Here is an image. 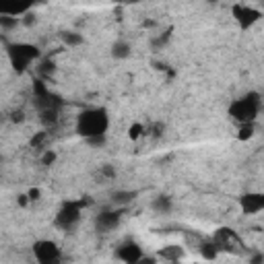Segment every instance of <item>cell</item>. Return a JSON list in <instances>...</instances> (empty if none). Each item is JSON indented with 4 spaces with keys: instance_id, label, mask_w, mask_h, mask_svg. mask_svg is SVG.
Segmentation results:
<instances>
[{
    "instance_id": "2e32d148",
    "label": "cell",
    "mask_w": 264,
    "mask_h": 264,
    "mask_svg": "<svg viewBox=\"0 0 264 264\" xmlns=\"http://www.w3.org/2000/svg\"><path fill=\"white\" fill-rule=\"evenodd\" d=\"M153 211H157V213H169L171 211V198H167V196H159V198H155L153 200Z\"/></svg>"
},
{
    "instance_id": "8fae6325",
    "label": "cell",
    "mask_w": 264,
    "mask_h": 264,
    "mask_svg": "<svg viewBox=\"0 0 264 264\" xmlns=\"http://www.w3.org/2000/svg\"><path fill=\"white\" fill-rule=\"evenodd\" d=\"M122 262H128V264H134V262H141L143 258V250L136 246L134 242H128V244H124L120 250H118V254H116Z\"/></svg>"
},
{
    "instance_id": "83f0119b",
    "label": "cell",
    "mask_w": 264,
    "mask_h": 264,
    "mask_svg": "<svg viewBox=\"0 0 264 264\" xmlns=\"http://www.w3.org/2000/svg\"><path fill=\"white\" fill-rule=\"evenodd\" d=\"M27 202H29V196H19V204L21 206H27Z\"/></svg>"
},
{
    "instance_id": "3957f363",
    "label": "cell",
    "mask_w": 264,
    "mask_h": 264,
    "mask_svg": "<svg viewBox=\"0 0 264 264\" xmlns=\"http://www.w3.org/2000/svg\"><path fill=\"white\" fill-rule=\"evenodd\" d=\"M39 58V50L31 43H10L8 45V60L17 73L27 71V66Z\"/></svg>"
},
{
    "instance_id": "7a4b0ae2",
    "label": "cell",
    "mask_w": 264,
    "mask_h": 264,
    "mask_svg": "<svg viewBox=\"0 0 264 264\" xmlns=\"http://www.w3.org/2000/svg\"><path fill=\"white\" fill-rule=\"evenodd\" d=\"M260 108H262L260 93L252 91V93L244 95L242 99H235L231 103V108H229V116H231L235 122H239V124L256 122L258 113H260Z\"/></svg>"
},
{
    "instance_id": "9a60e30c",
    "label": "cell",
    "mask_w": 264,
    "mask_h": 264,
    "mask_svg": "<svg viewBox=\"0 0 264 264\" xmlns=\"http://www.w3.org/2000/svg\"><path fill=\"white\" fill-rule=\"evenodd\" d=\"M60 38H62V41L66 45H71V48H76V45L83 43V36L81 33H75V31H66V33H62Z\"/></svg>"
},
{
    "instance_id": "7c38bea8",
    "label": "cell",
    "mask_w": 264,
    "mask_h": 264,
    "mask_svg": "<svg viewBox=\"0 0 264 264\" xmlns=\"http://www.w3.org/2000/svg\"><path fill=\"white\" fill-rule=\"evenodd\" d=\"M159 258L169 260V262H178L184 258V248L182 246H165L159 250Z\"/></svg>"
},
{
    "instance_id": "4dcf8cb0",
    "label": "cell",
    "mask_w": 264,
    "mask_h": 264,
    "mask_svg": "<svg viewBox=\"0 0 264 264\" xmlns=\"http://www.w3.org/2000/svg\"><path fill=\"white\" fill-rule=\"evenodd\" d=\"M209 2H215V0H209Z\"/></svg>"
},
{
    "instance_id": "603a6c76",
    "label": "cell",
    "mask_w": 264,
    "mask_h": 264,
    "mask_svg": "<svg viewBox=\"0 0 264 264\" xmlns=\"http://www.w3.org/2000/svg\"><path fill=\"white\" fill-rule=\"evenodd\" d=\"M89 145H93V147H101L103 143H106V134L103 136H91V139H87Z\"/></svg>"
},
{
    "instance_id": "4316f807",
    "label": "cell",
    "mask_w": 264,
    "mask_h": 264,
    "mask_svg": "<svg viewBox=\"0 0 264 264\" xmlns=\"http://www.w3.org/2000/svg\"><path fill=\"white\" fill-rule=\"evenodd\" d=\"M31 23H36V17H33V15H27V13H25V25H31Z\"/></svg>"
},
{
    "instance_id": "52a82bcc",
    "label": "cell",
    "mask_w": 264,
    "mask_h": 264,
    "mask_svg": "<svg viewBox=\"0 0 264 264\" xmlns=\"http://www.w3.org/2000/svg\"><path fill=\"white\" fill-rule=\"evenodd\" d=\"M233 17H235V21L239 23V27H242V29H250L254 23L260 21L262 13H260V10H256V8H252V6L235 4L233 6Z\"/></svg>"
},
{
    "instance_id": "277c9868",
    "label": "cell",
    "mask_w": 264,
    "mask_h": 264,
    "mask_svg": "<svg viewBox=\"0 0 264 264\" xmlns=\"http://www.w3.org/2000/svg\"><path fill=\"white\" fill-rule=\"evenodd\" d=\"M81 206H83V202H64L58 215H56L54 225L62 229V231L75 229L78 225V221H81Z\"/></svg>"
},
{
    "instance_id": "d6986e66",
    "label": "cell",
    "mask_w": 264,
    "mask_h": 264,
    "mask_svg": "<svg viewBox=\"0 0 264 264\" xmlns=\"http://www.w3.org/2000/svg\"><path fill=\"white\" fill-rule=\"evenodd\" d=\"M0 27H4V29H13V27H17V17L0 15Z\"/></svg>"
},
{
    "instance_id": "5bb4252c",
    "label": "cell",
    "mask_w": 264,
    "mask_h": 264,
    "mask_svg": "<svg viewBox=\"0 0 264 264\" xmlns=\"http://www.w3.org/2000/svg\"><path fill=\"white\" fill-rule=\"evenodd\" d=\"M112 56H113V58H118V60L128 58V56H130V45L126 41H116V43H113V48H112Z\"/></svg>"
},
{
    "instance_id": "f546056e",
    "label": "cell",
    "mask_w": 264,
    "mask_h": 264,
    "mask_svg": "<svg viewBox=\"0 0 264 264\" xmlns=\"http://www.w3.org/2000/svg\"><path fill=\"white\" fill-rule=\"evenodd\" d=\"M0 163H2V155H0Z\"/></svg>"
},
{
    "instance_id": "ba28073f",
    "label": "cell",
    "mask_w": 264,
    "mask_h": 264,
    "mask_svg": "<svg viewBox=\"0 0 264 264\" xmlns=\"http://www.w3.org/2000/svg\"><path fill=\"white\" fill-rule=\"evenodd\" d=\"M33 6V0H0V15L19 17Z\"/></svg>"
},
{
    "instance_id": "30bf717a",
    "label": "cell",
    "mask_w": 264,
    "mask_h": 264,
    "mask_svg": "<svg viewBox=\"0 0 264 264\" xmlns=\"http://www.w3.org/2000/svg\"><path fill=\"white\" fill-rule=\"evenodd\" d=\"M264 209V196L258 192H250L246 196H242V211L246 215H256Z\"/></svg>"
},
{
    "instance_id": "ffe728a7",
    "label": "cell",
    "mask_w": 264,
    "mask_h": 264,
    "mask_svg": "<svg viewBox=\"0 0 264 264\" xmlns=\"http://www.w3.org/2000/svg\"><path fill=\"white\" fill-rule=\"evenodd\" d=\"M45 141H48V132H39L38 136H33V139H31V147H41Z\"/></svg>"
},
{
    "instance_id": "f1b7e54d",
    "label": "cell",
    "mask_w": 264,
    "mask_h": 264,
    "mask_svg": "<svg viewBox=\"0 0 264 264\" xmlns=\"http://www.w3.org/2000/svg\"><path fill=\"white\" fill-rule=\"evenodd\" d=\"M128 2H141V0H128Z\"/></svg>"
},
{
    "instance_id": "44dd1931",
    "label": "cell",
    "mask_w": 264,
    "mask_h": 264,
    "mask_svg": "<svg viewBox=\"0 0 264 264\" xmlns=\"http://www.w3.org/2000/svg\"><path fill=\"white\" fill-rule=\"evenodd\" d=\"M54 161H56V153L54 151H45L43 157H41V163L43 165H52Z\"/></svg>"
},
{
    "instance_id": "5b68a950",
    "label": "cell",
    "mask_w": 264,
    "mask_h": 264,
    "mask_svg": "<svg viewBox=\"0 0 264 264\" xmlns=\"http://www.w3.org/2000/svg\"><path fill=\"white\" fill-rule=\"evenodd\" d=\"M213 242H215V246L219 248V250L231 252V254H244V244H242V239L235 235V231H231V229H227V227L219 229V231L215 233Z\"/></svg>"
},
{
    "instance_id": "e0dca14e",
    "label": "cell",
    "mask_w": 264,
    "mask_h": 264,
    "mask_svg": "<svg viewBox=\"0 0 264 264\" xmlns=\"http://www.w3.org/2000/svg\"><path fill=\"white\" fill-rule=\"evenodd\" d=\"M134 196H136V192H116L112 196V200H113V204H128L134 200Z\"/></svg>"
},
{
    "instance_id": "d4e9b609",
    "label": "cell",
    "mask_w": 264,
    "mask_h": 264,
    "mask_svg": "<svg viewBox=\"0 0 264 264\" xmlns=\"http://www.w3.org/2000/svg\"><path fill=\"white\" fill-rule=\"evenodd\" d=\"M10 120H13V122H23V120H25V113L19 110V112H15L13 116H10Z\"/></svg>"
},
{
    "instance_id": "9c48e42d",
    "label": "cell",
    "mask_w": 264,
    "mask_h": 264,
    "mask_svg": "<svg viewBox=\"0 0 264 264\" xmlns=\"http://www.w3.org/2000/svg\"><path fill=\"white\" fill-rule=\"evenodd\" d=\"M120 219H122V215L116 213V211L101 213V215H97V219H95V227H97V231L108 233V231H113V229L120 225Z\"/></svg>"
},
{
    "instance_id": "ac0fdd59",
    "label": "cell",
    "mask_w": 264,
    "mask_h": 264,
    "mask_svg": "<svg viewBox=\"0 0 264 264\" xmlns=\"http://www.w3.org/2000/svg\"><path fill=\"white\" fill-rule=\"evenodd\" d=\"M239 141H248V139H252L254 136V122H246V124H242V128H239Z\"/></svg>"
},
{
    "instance_id": "7402d4cb",
    "label": "cell",
    "mask_w": 264,
    "mask_h": 264,
    "mask_svg": "<svg viewBox=\"0 0 264 264\" xmlns=\"http://www.w3.org/2000/svg\"><path fill=\"white\" fill-rule=\"evenodd\" d=\"M141 134H143V126H141V124H132V126H130V132H128L130 139H139Z\"/></svg>"
},
{
    "instance_id": "8992f818",
    "label": "cell",
    "mask_w": 264,
    "mask_h": 264,
    "mask_svg": "<svg viewBox=\"0 0 264 264\" xmlns=\"http://www.w3.org/2000/svg\"><path fill=\"white\" fill-rule=\"evenodd\" d=\"M33 254H36V260L41 264H56L60 260V248L50 239H41V242H36V246H33Z\"/></svg>"
},
{
    "instance_id": "cb8c5ba5",
    "label": "cell",
    "mask_w": 264,
    "mask_h": 264,
    "mask_svg": "<svg viewBox=\"0 0 264 264\" xmlns=\"http://www.w3.org/2000/svg\"><path fill=\"white\" fill-rule=\"evenodd\" d=\"M101 174L108 176V178H113V176H116V171H113L110 165H103V167H101Z\"/></svg>"
},
{
    "instance_id": "6da1fadb",
    "label": "cell",
    "mask_w": 264,
    "mask_h": 264,
    "mask_svg": "<svg viewBox=\"0 0 264 264\" xmlns=\"http://www.w3.org/2000/svg\"><path fill=\"white\" fill-rule=\"evenodd\" d=\"M110 128V116L103 108H91L78 113L76 118V132L83 139H91V136H103Z\"/></svg>"
},
{
    "instance_id": "4fadbf2b",
    "label": "cell",
    "mask_w": 264,
    "mask_h": 264,
    "mask_svg": "<svg viewBox=\"0 0 264 264\" xmlns=\"http://www.w3.org/2000/svg\"><path fill=\"white\" fill-rule=\"evenodd\" d=\"M198 252L202 254V258H206V260H215L217 256H219V248L215 246V242H206V239H202V242H200Z\"/></svg>"
},
{
    "instance_id": "484cf974",
    "label": "cell",
    "mask_w": 264,
    "mask_h": 264,
    "mask_svg": "<svg viewBox=\"0 0 264 264\" xmlns=\"http://www.w3.org/2000/svg\"><path fill=\"white\" fill-rule=\"evenodd\" d=\"M27 196H29V200H38V198H39V190H38V188L29 190V194H27Z\"/></svg>"
}]
</instances>
